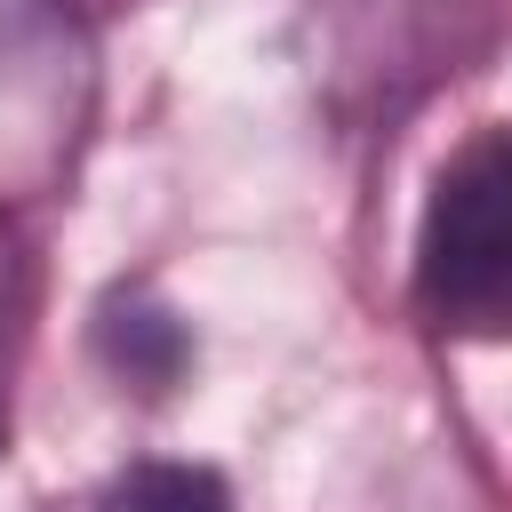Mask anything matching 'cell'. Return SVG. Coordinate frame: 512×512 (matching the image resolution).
<instances>
[{
  "label": "cell",
  "instance_id": "cell-1",
  "mask_svg": "<svg viewBox=\"0 0 512 512\" xmlns=\"http://www.w3.org/2000/svg\"><path fill=\"white\" fill-rule=\"evenodd\" d=\"M408 296L448 344H512V120L440 160L416 216Z\"/></svg>",
  "mask_w": 512,
  "mask_h": 512
},
{
  "label": "cell",
  "instance_id": "cell-2",
  "mask_svg": "<svg viewBox=\"0 0 512 512\" xmlns=\"http://www.w3.org/2000/svg\"><path fill=\"white\" fill-rule=\"evenodd\" d=\"M104 96L96 32L72 0H0V224L56 200Z\"/></svg>",
  "mask_w": 512,
  "mask_h": 512
},
{
  "label": "cell",
  "instance_id": "cell-3",
  "mask_svg": "<svg viewBox=\"0 0 512 512\" xmlns=\"http://www.w3.org/2000/svg\"><path fill=\"white\" fill-rule=\"evenodd\" d=\"M96 352H104V368H112L120 384L168 392V384L184 376V360H192V336H184L176 312H160V304H144V296H104V312H96Z\"/></svg>",
  "mask_w": 512,
  "mask_h": 512
},
{
  "label": "cell",
  "instance_id": "cell-4",
  "mask_svg": "<svg viewBox=\"0 0 512 512\" xmlns=\"http://www.w3.org/2000/svg\"><path fill=\"white\" fill-rule=\"evenodd\" d=\"M88 512H232V488H224L208 464L144 456V464H128V472H112Z\"/></svg>",
  "mask_w": 512,
  "mask_h": 512
}]
</instances>
